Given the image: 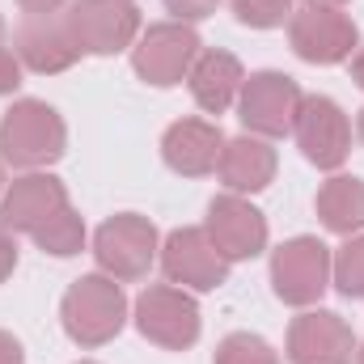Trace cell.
Instances as JSON below:
<instances>
[{"instance_id": "obj_1", "label": "cell", "mask_w": 364, "mask_h": 364, "mask_svg": "<svg viewBox=\"0 0 364 364\" xmlns=\"http://www.w3.org/2000/svg\"><path fill=\"white\" fill-rule=\"evenodd\" d=\"M68 153V127L55 106L21 97L0 119V161L13 170H47Z\"/></svg>"}, {"instance_id": "obj_2", "label": "cell", "mask_w": 364, "mask_h": 364, "mask_svg": "<svg viewBox=\"0 0 364 364\" xmlns=\"http://www.w3.org/2000/svg\"><path fill=\"white\" fill-rule=\"evenodd\" d=\"M60 322H64L68 339L81 348L110 343L127 322V296H123L119 279H110L106 272L73 279L64 301H60Z\"/></svg>"}, {"instance_id": "obj_3", "label": "cell", "mask_w": 364, "mask_h": 364, "mask_svg": "<svg viewBox=\"0 0 364 364\" xmlns=\"http://www.w3.org/2000/svg\"><path fill=\"white\" fill-rule=\"evenodd\" d=\"M157 255H161L157 225L149 216H140V212H114L93 233V259H97V267L110 279H119V284L144 279V275L153 272Z\"/></svg>"}, {"instance_id": "obj_4", "label": "cell", "mask_w": 364, "mask_h": 364, "mask_svg": "<svg viewBox=\"0 0 364 364\" xmlns=\"http://www.w3.org/2000/svg\"><path fill=\"white\" fill-rule=\"evenodd\" d=\"M68 34L77 38L81 55H119L136 47L144 17L136 0H73L64 9Z\"/></svg>"}, {"instance_id": "obj_5", "label": "cell", "mask_w": 364, "mask_h": 364, "mask_svg": "<svg viewBox=\"0 0 364 364\" xmlns=\"http://www.w3.org/2000/svg\"><path fill=\"white\" fill-rule=\"evenodd\" d=\"M331 246L301 233V237H288L279 250H272V288L284 305H296V309H309L322 301V292L331 288Z\"/></svg>"}, {"instance_id": "obj_6", "label": "cell", "mask_w": 364, "mask_h": 364, "mask_svg": "<svg viewBox=\"0 0 364 364\" xmlns=\"http://www.w3.org/2000/svg\"><path fill=\"white\" fill-rule=\"evenodd\" d=\"M292 140L301 157L318 170H339L352 153V119L326 93H305L292 119Z\"/></svg>"}, {"instance_id": "obj_7", "label": "cell", "mask_w": 364, "mask_h": 364, "mask_svg": "<svg viewBox=\"0 0 364 364\" xmlns=\"http://www.w3.org/2000/svg\"><path fill=\"white\" fill-rule=\"evenodd\" d=\"M203 51L195 26L186 21H157V26H144L136 47H132V68L140 81L157 85V90H170V85H182L195 55Z\"/></svg>"}, {"instance_id": "obj_8", "label": "cell", "mask_w": 364, "mask_h": 364, "mask_svg": "<svg viewBox=\"0 0 364 364\" xmlns=\"http://www.w3.org/2000/svg\"><path fill=\"white\" fill-rule=\"evenodd\" d=\"M199 301L178 284H149L136 296V331L166 352H186L199 339Z\"/></svg>"}, {"instance_id": "obj_9", "label": "cell", "mask_w": 364, "mask_h": 364, "mask_svg": "<svg viewBox=\"0 0 364 364\" xmlns=\"http://www.w3.org/2000/svg\"><path fill=\"white\" fill-rule=\"evenodd\" d=\"M288 47L296 51V60L331 68V64H343L356 55L360 30L343 9L305 4V9H292V17H288Z\"/></svg>"}, {"instance_id": "obj_10", "label": "cell", "mask_w": 364, "mask_h": 364, "mask_svg": "<svg viewBox=\"0 0 364 364\" xmlns=\"http://www.w3.org/2000/svg\"><path fill=\"white\" fill-rule=\"evenodd\" d=\"M301 85L288 77V73H250L246 85L237 93V119L250 136H263V140H279L292 132V119H296V106H301Z\"/></svg>"}, {"instance_id": "obj_11", "label": "cell", "mask_w": 364, "mask_h": 364, "mask_svg": "<svg viewBox=\"0 0 364 364\" xmlns=\"http://www.w3.org/2000/svg\"><path fill=\"white\" fill-rule=\"evenodd\" d=\"M161 272L170 284H178L186 292H216L229 279V259L212 246V237L199 225H182L161 242Z\"/></svg>"}, {"instance_id": "obj_12", "label": "cell", "mask_w": 364, "mask_h": 364, "mask_svg": "<svg viewBox=\"0 0 364 364\" xmlns=\"http://www.w3.org/2000/svg\"><path fill=\"white\" fill-rule=\"evenodd\" d=\"M203 233L229 263H246L267 250V216L246 195H233V191H225L208 203Z\"/></svg>"}, {"instance_id": "obj_13", "label": "cell", "mask_w": 364, "mask_h": 364, "mask_svg": "<svg viewBox=\"0 0 364 364\" xmlns=\"http://www.w3.org/2000/svg\"><path fill=\"white\" fill-rule=\"evenodd\" d=\"M288 364H352L356 335L331 309H305L288 326Z\"/></svg>"}, {"instance_id": "obj_14", "label": "cell", "mask_w": 364, "mask_h": 364, "mask_svg": "<svg viewBox=\"0 0 364 364\" xmlns=\"http://www.w3.org/2000/svg\"><path fill=\"white\" fill-rule=\"evenodd\" d=\"M68 208V186L47 174V170H30L21 178H13L4 186V199H0V225L9 233H38L55 212Z\"/></svg>"}, {"instance_id": "obj_15", "label": "cell", "mask_w": 364, "mask_h": 364, "mask_svg": "<svg viewBox=\"0 0 364 364\" xmlns=\"http://www.w3.org/2000/svg\"><path fill=\"white\" fill-rule=\"evenodd\" d=\"M13 47H17L21 68H30V73H38V77L68 73V68L81 60V47H77V38L68 34L64 13L26 17V21L17 26V34H13Z\"/></svg>"}, {"instance_id": "obj_16", "label": "cell", "mask_w": 364, "mask_h": 364, "mask_svg": "<svg viewBox=\"0 0 364 364\" xmlns=\"http://www.w3.org/2000/svg\"><path fill=\"white\" fill-rule=\"evenodd\" d=\"M220 149H225V136L216 123L208 119H178L166 127L161 136V161L182 174V178H203L216 170L220 161Z\"/></svg>"}, {"instance_id": "obj_17", "label": "cell", "mask_w": 364, "mask_h": 364, "mask_svg": "<svg viewBox=\"0 0 364 364\" xmlns=\"http://www.w3.org/2000/svg\"><path fill=\"white\" fill-rule=\"evenodd\" d=\"M246 85V68L233 51H220V47H208L195 55L191 73H186V90L195 97L199 110L208 114H225L229 106H237V93Z\"/></svg>"}, {"instance_id": "obj_18", "label": "cell", "mask_w": 364, "mask_h": 364, "mask_svg": "<svg viewBox=\"0 0 364 364\" xmlns=\"http://www.w3.org/2000/svg\"><path fill=\"white\" fill-rule=\"evenodd\" d=\"M275 170H279V157H275L272 140L250 136V132L225 140L220 161H216V178L225 182V191H233V195H259V191H267Z\"/></svg>"}, {"instance_id": "obj_19", "label": "cell", "mask_w": 364, "mask_h": 364, "mask_svg": "<svg viewBox=\"0 0 364 364\" xmlns=\"http://www.w3.org/2000/svg\"><path fill=\"white\" fill-rule=\"evenodd\" d=\"M318 220L326 233H339V237H352L364 229V178L356 174H335L318 186Z\"/></svg>"}, {"instance_id": "obj_20", "label": "cell", "mask_w": 364, "mask_h": 364, "mask_svg": "<svg viewBox=\"0 0 364 364\" xmlns=\"http://www.w3.org/2000/svg\"><path fill=\"white\" fill-rule=\"evenodd\" d=\"M34 242H38L43 255H55V259L81 255V250H85V220H81V212L68 203L64 212H55V216L34 233Z\"/></svg>"}, {"instance_id": "obj_21", "label": "cell", "mask_w": 364, "mask_h": 364, "mask_svg": "<svg viewBox=\"0 0 364 364\" xmlns=\"http://www.w3.org/2000/svg\"><path fill=\"white\" fill-rule=\"evenodd\" d=\"M331 284L339 288V296H348V301H364V229L360 233H352V237L335 250Z\"/></svg>"}, {"instance_id": "obj_22", "label": "cell", "mask_w": 364, "mask_h": 364, "mask_svg": "<svg viewBox=\"0 0 364 364\" xmlns=\"http://www.w3.org/2000/svg\"><path fill=\"white\" fill-rule=\"evenodd\" d=\"M212 364H279L275 348L263 335H250V331H233L216 343V356Z\"/></svg>"}, {"instance_id": "obj_23", "label": "cell", "mask_w": 364, "mask_h": 364, "mask_svg": "<svg viewBox=\"0 0 364 364\" xmlns=\"http://www.w3.org/2000/svg\"><path fill=\"white\" fill-rule=\"evenodd\" d=\"M233 17L250 30H275L292 17V0H229Z\"/></svg>"}, {"instance_id": "obj_24", "label": "cell", "mask_w": 364, "mask_h": 364, "mask_svg": "<svg viewBox=\"0 0 364 364\" xmlns=\"http://www.w3.org/2000/svg\"><path fill=\"white\" fill-rule=\"evenodd\" d=\"M161 4L174 13V21H186V26H191V21H203V17H212L220 0H161Z\"/></svg>"}, {"instance_id": "obj_25", "label": "cell", "mask_w": 364, "mask_h": 364, "mask_svg": "<svg viewBox=\"0 0 364 364\" xmlns=\"http://www.w3.org/2000/svg\"><path fill=\"white\" fill-rule=\"evenodd\" d=\"M17 85H21V60H17V51L0 47V97L17 93Z\"/></svg>"}, {"instance_id": "obj_26", "label": "cell", "mask_w": 364, "mask_h": 364, "mask_svg": "<svg viewBox=\"0 0 364 364\" xmlns=\"http://www.w3.org/2000/svg\"><path fill=\"white\" fill-rule=\"evenodd\" d=\"M13 267H17V246H13V233L0 225V284L13 275Z\"/></svg>"}, {"instance_id": "obj_27", "label": "cell", "mask_w": 364, "mask_h": 364, "mask_svg": "<svg viewBox=\"0 0 364 364\" xmlns=\"http://www.w3.org/2000/svg\"><path fill=\"white\" fill-rule=\"evenodd\" d=\"M17 4H21V13H26V17H47V13L68 9L73 0H17Z\"/></svg>"}, {"instance_id": "obj_28", "label": "cell", "mask_w": 364, "mask_h": 364, "mask_svg": "<svg viewBox=\"0 0 364 364\" xmlns=\"http://www.w3.org/2000/svg\"><path fill=\"white\" fill-rule=\"evenodd\" d=\"M0 364H26V352H21V343H17L9 331H0Z\"/></svg>"}, {"instance_id": "obj_29", "label": "cell", "mask_w": 364, "mask_h": 364, "mask_svg": "<svg viewBox=\"0 0 364 364\" xmlns=\"http://www.w3.org/2000/svg\"><path fill=\"white\" fill-rule=\"evenodd\" d=\"M352 81L364 90V47H356V55H352Z\"/></svg>"}, {"instance_id": "obj_30", "label": "cell", "mask_w": 364, "mask_h": 364, "mask_svg": "<svg viewBox=\"0 0 364 364\" xmlns=\"http://www.w3.org/2000/svg\"><path fill=\"white\" fill-rule=\"evenodd\" d=\"M305 4H322V9H343V4H352V0H305Z\"/></svg>"}, {"instance_id": "obj_31", "label": "cell", "mask_w": 364, "mask_h": 364, "mask_svg": "<svg viewBox=\"0 0 364 364\" xmlns=\"http://www.w3.org/2000/svg\"><path fill=\"white\" fill-rule=\"evenodd\" d=\"M356 136H360V144H364V106H360V114H356Z\"/></svg>"}, {"instance_id": "obj_32", "label": "cell", "mask_w": 364, "mask_h": 364, "mask_svg": "<svg viewBox=\"0 0 364 364\" xmlns=\"http://www.w3.org/2000/svg\"><path fill=\"white\" fill-rule=\"evenodd\" d=\"M0 199H4V161H0Z\"/></svg>"}, {"instance_id": "obj_33", "label": "cell", "mask_w": 364, "mask_h": 364, "mask_svg": "<svg viewBox=\"0 0 364 364\" xmlns=\"http://www.w3.org/2000/svg\"><path fill=\"white\" fill-rule=\"evenodd\" d=\"M356 364H364V343H360V348H356Z\"/></svg>"}, {"instance_id": "obj_34", "label": "cell", "mask_w": 364, "mask_h": 364, "mask_svg": "<svg viewBox=\"0 0 364 364\" xmlns=\"http://www.w3.org/2000/svg\"><path fill=\"white\" fill-rule=\"evenodd\" d=\"M0 43H4V17H0Z\"/></svg>"}, {"instance_id": "obj_35", "label": "cell", "mask_w": 364, "mask_h": 364, "mask_svg": "<svg viewBox=\"0 0 364 364\" xmlns=\"http://www.w3.org/2000/svg\"><path fill=\"white\" fill-rule=\"evenodd\" d=\"M81 364H93V360H81Z\"/></svg>"}]
</instances>
